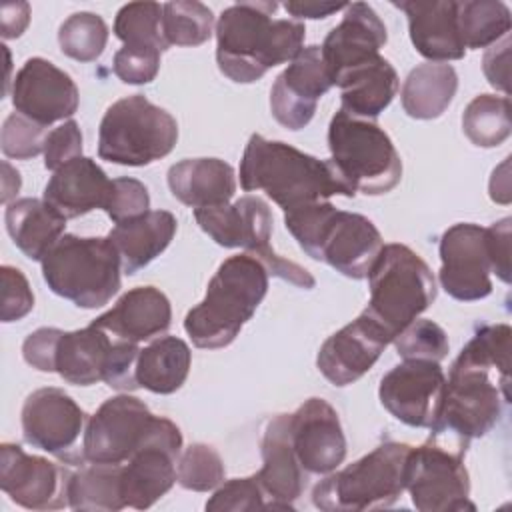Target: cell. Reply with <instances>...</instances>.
<instances>
[{"label":"cell","instance_id":"cell-1","mask_svg":"<svg viewBox=\"0 0 512 512\" xmlns=\"http://www.w3.org/2000/svg\"><path fill=\"white\" fill-rule=\"evenodd\" d=\"M276 8V2H238L222 10L216 22V62L232 82H256L302 50L304 24L274 20Z\"/></svg>","mask_w":512,"mask_h":512},{"label":"cell","instance_id":"cell-2","mask_svg":"<svg viewBox=\"0 0 512 512\" xmlns=\"http://www.w3.org/2000/svg\"><path fill=\"white\" fill-rule=\"evenodd\" d=\"M240 186L246 192H266L284 212L324 202L330 196H350L330 160H318L260 134H252L244 148Z\"/></svg>","mask_w":512,"mask_h":512},{"label":"cell","instance_id":"cell-3","mask_svg":"<svg viewBox=\"0 0 512 512\" xmlns=\"http://www.w3.org/2000/svg\"><path fill=\"white\" fill-rule=\"evenodd\" d=\"M286 230L298 246L318 262H326L346 278H368L384 240L362 214L338 210L328 200L284 212Z\"/></svg>","mask_w":512,"mask_h":512},{"label":"cell","instance_id":"cell-4","mask_svg":"<svg viewBox=\"0 0 512 512\" xmlns=\"http://www.w3.org/2000/svg\"><path fill=\"white\" fill-rule=\"evenodd\" d=\"M268 292V270L252 254L226 258L200 304L188 310L184 330L198 348H224L240 334Z\"/></svg>","mask_w":512,"mask_h":512},{"label":"cell","instance_id":"cell-5","mask_svg":"<svg viewBox=\"0 0 512 512\" xmlns=\"http://www.w3.org/2000/svg\"><path fill=\"white\" fill-rule=\"evenodd\" d=\"M498 376L510 378V372L456 358L430 426V440L464 456L470 440L488 434L510 402V380Z\"/></svg>","mask_w":512,"mask_h":512},{"label":"cell","instance_id":"cell-6","mask_svg":"<svg viewBox=\"0 0 512 512\" xmlns=\"http://www.w3.org/2000/svg\"><path fill=\"white\" fill-rule=\"evenodd\" d=\"M330 162L350 192L380 196L396 188L402 160L390 136L374 122L338 110L328 126Z\"/></svg>","mask_w":512,"mask_h":512},{"label":"cell","instance_id":"cell-7","mask_svg":"<svg viewBox=\"0 0 512 512\" xmlns=\"http://www.w3.org/2000/svg\"><path fill=\"white\" fill-rule=\"evenodd\" d=\"M48 288L80 308H100L120 290V256L110 238L64 234L42 258Z\"/></svg>","mask_w":512,"mask_h":512},{"label":"cell","instance_id":"cell-8","mask_svg":"<svg viewBox=\"0 0 512 512\" xmlns=\"http://www.w3.org/2000/svg\"><path fill=\"white\" fill-rule=\"evenodd\" d=\"M370 300L364 310L392 340L436 300L428 264L406 244H386L370 274Z\"/></svg>","mask_w":512,"mask_h":512},{"label":"cell","instance_id":"cell-9","mask_svg":"<svg viewBox=\"0 0 512 512\" xmlns=\"http://www.w3.org/2000/svg\"><path fill=\"white\" fill-rule=\"evenodd\" d=\"M410 448L404 442H384L346 468L326 474L312 490L314 506L326 512L390 508L404 492Z\"/></svg>","mask_w":512,"mask_h":512},{"label":"cell","instance_id":"cell-10","mask_svg":"<svg viewBox=\"0 0 512 512\" xmlns=\"http://www.w3.org/2000/svg\"><path fill=\"white\" fill-rule=\"evenodd\" d=\"M178 140L170 112L142 94L116 100L104 112L98 130V156L112 164L146 166L168 156Z\"/></svg>","mask_w":512,"mask_h":512},{"label":"cell","instance_id":"cell-11","mask_svg":"<svg viewBox=\"0 0 512 512\" xmlns=\"http://www.w3.org/2000/svg\"><path fill=\"white\" fill-rule=\"evenodd\" d=\"M404 490L420 512L474 510L470 502V476L464 456L428 440L410 448L404 468Z\"/></svg>","mask_w":512,"mask_h":512},{"label":"cell","instance_id":"cell-12","mask_svg":"<svg viewBox=\"0 0 512 512\" xmlns=\"http://www.w3.org/2000/svg\"><path fill=\"white\" fill-rule=\"evenodd\" d=\"M160 416L130 396L108 398L86 422L82 456L94 464H124L158 428Z\"/></svg>","mask_w":512,"mask_h":512},{"label":"cell","instance_id":"cell-13","mask_svg":"<svg viewBox=\"0 0 512 512\" xmlns=\"http://www.w3.org/2000/svg\"><path fill=\"white\" fill-rule=\"evenodd\" d=\"M180 450V428L160 416L150 440L122 464V498L128 508L146 510L174 486Z\"/></svg>","mask_w":512,"mask_h":512},{"label":"cell","instance_id":"cell-14","mask_svg":"<svg viewBox=\"0 0 512 512\" xmlns=\"http://www.w3.org/2000/svg\"><path fill=\"white\" fill-rule=\"evenodd\" d=\"M22 436L38 450L78 462L74 448L86 430V412L62 388H38L22 404Z\"/></svg>","mask_w":512,"mask_h":512},{"label":"cell","instance_id":"cell-15","mask_svg":"<svg viewBox=\"0 0 512 512\" xmlns=\"http://www.w3.org/2000/svg\"><path fill=\"white\" fill-rule=\"evenodd\" d=\"M446 376L440 362L410 358L396 364L380 380V404L402 424L430 428L436 420Z\"/></svg>","mask_w":512,"mask_h":512},{"label":"cell","instance_id":"cell-16","mask_svg":"<svg viewBox=\"0 0 512 512\" xmlns=\"http://www.w3.org/2000/svg\"><path fill=\"white\" fill-rule=\"evenodd\" d=\"M440 284L460 302L482 300L492 292L490 254L486 228L460 222L450 226L440 238Z\"/></svg>","mask_w":512,"mask_h":512},{"label":"cell","instance_id":"cell-17","mask_svg":"<svg viewBox=\"0 0 512 512\" xmlns=\"http://www.w3.org/2000/svg\"><path fill=\"white\" fill-rule=\"evenodd\" d=\"M70 470L42 456L26 454L18 444L0 446V488L22 508L60 510L68 506Z\"/></svg>","mask_w":512,"mask_h":512},{"label":"cell","instance_id":"cell-18","mask_svg":"<svg viewBox=\"0 0 512 512\" xmlns=\"http://www.w3.org/2000/svg\"><path fill=\"white\" fill-rule=\"evenodd\" d=\"M332 88L320 46H302L270 90V112L288 130H302L314 118L318 100Z\"/></svg>","mask_w":512,"mask_h":512},{"label":"cell","instance_id":"cell-19","mask_svg":"<svg viewBox=\"0 0 512 512\" xmlns=\"http://www.w3.org/2000/svg\"><path fill=\"white\" fill-rule=\"evenodd\" d=\"M80 94L74 80L50 60L34 56L12 80L14 110L36 124L50 126L78 110Z\"/></svg>","mask_w":512,"mask_h":512},{"label":"cell","instance_id":"cell-20","mask_svg":"<svg viewBox=\"0 0 512 512\" xmlns=\"http://www.w3.org/2000/svg\"><path fill=\"white\" fill-rule=\"evenodd\" d=\"M296 458L308 474H330L346 458V438L338 412L322 398H308L290 414Z\"/></svg>","mask_w":512,"mask_h":512},{"label":"cell","instance_id":"cell-21","mask_svg":"<svg viewBox=\"0 0 512 512\" xmlns=\"http://www.w3.org/2000/svg\"><path fill=\"white\" fill-rule=\"evenodd\" d=\"M390 342L392 338L362 312L356 320L324 340L316 356V366L334 386H348L376 364Z\"/></svg>","mask_w":512,"mask_h":512},{"label":"cell","instance_id":"cell-22","mask_svg":"<svg viewBox=\"0 0 512 512\" xmlns=\"http://www.w3.org/2000/svg\"><path fill=\"white\" fill-rule=\"evenodd\" d=\"M194 218L218 246L244 248L254 258L272 250V214L258 196H242L234 204L196 208Z\"/></svg>","mask_w":512,"mask_h":512},{"label":"cell","instance_id":"cell-23","mask_svg":"<svg viewBox=\"0 0 512 512\" xmlns=\"http://www.w3.org/2000/svg\"><path fill=\"white\" fill-rule=\"evenodd\" d=\"M388 34L380 16L366 2L346 6L344 18L334 26L320 46L332 86L338 74L380 54Z\"/></svg>","mask_w":512,"mask_h":512},{"label":"cell","instance_id":"cell-24","mask_svg":"<svg viewBox=\"0 0 512 512\" xmlns=\"http://www.w3.org/2000/svg\"><path fill=\"white\" fill-rule=\"evenodd\" d=\"M268 498V510H292L302 494L306 472L300 466L292 438L290 414H276L268 420L262 436V468L256 472Z\"/></svg>","mask_w":512,"mask_h":512},{"label":"cell","instance_id":"cell-25","mask_svg":"<svg viewBox=\"0 0 512 512\" xmlns=\"http://www.w3.org/2000/svg\"><path fill=\"white\" fill-rule=\"evenodd\" d=\"M112 192V180L86 156L72 158L58 170L44 188V202L62 218H78L96 208L106 210Z\"/></svg>","mask_w":512,"mask_h":512},{"label":"cell","instance_id":"cell-26","mask_svg":"<svg viewBox=\"0 0 512 512\" xmlns=\"http://www.w3.org/2000/svg\"><path fill=\"white\" fill-rule=\"evenodd\" d=\"M170 320L172 308L166 294L154 286H138L122 294L92 324L116 340L138 344L164 334L170 328Z\"/></svg>","mask_w":512,"mask_h":512},{"label":"cell","instance_id":"cell-27","mask_svg":"<svg viewBox=\"0 0 512 512\" xmlns=\"http://www.w3.org/2000/svg\"><path fill=\"white\" fill-rule=\"evenodd\" d=\"M408 18V32L416 52L430 62L460 60L466 48L460 40L454 0L392 2Z\"/></svg>","mask_w":512,"mask_h":512},{"label":"cell","instance_id":"cell-28","mask_svg":"<svg viewBox=\"0 0 512 512\" xmlns=\"http://www.w3.org/2000/svg\"><path fill=\"white\" fill-rule=\"evenodd\" d=\"M340 88V110L362 120L378 118L398 92V74L384 56H374L336 76Z\"/></svg>","mask_w":512,"mask_h":512},{"label":"cell","instance_id":"cell-29","mask_svg":"<svg viewBox=\"0 0 512 512\" xmlns=\"http://www.w3.org/2000/svg\"><path fill=\"white\" fill-rule=\"evenodd\" d=\"M168 188L186 206L228 204L236 192L234 168L220 158H186L170 166Z\"/></svg>","mask_w":512,"mask_h":512},{"label":"cell","instance_id":"cell-30","mask_svg":"<svg viewBox=\"0 0 512 512\" xmlns=\"http://www.w3.org/2000/svg\"><path fill=\"white\" fill-rule=\"evenodd\" d=\"M176 216L168 210H148L136 218L118 222L108 238L114 244L122 272L136 274L160 256L176 234Z\"/></svg>","mask_w":512,"mask_h":512},{"label":"cell","instance_id":"cell-31","mask_svg":"<svg viewBox=\"0 0 512 512\" xmlns=\"http://www.w3.org/2000/svg\"><path fill=\"white\" fill-rule=\"evenodd\" d=\"M114 338L90 324L82 330L64 332L54 352V372L76 386H92L104 380Z\"/></svg>","mask_w":512,"mask_h":512},{"label":"cell","instance_id":"cell-32","mask_svg":"<svg viewBox=\"0 0 512 512\" xmlns=\"http://www.w3.org/2000/svg\"><path fill=\"white\" fill-rule=\"evenodd\" d=\"M4 222L16 248L38 262L64 236L66 228V218L38 198H18L6 204Z\"/></svg>","mask_w":512,"mask_h":512},{"label":"cell","instance_id":"cell-33","mask_svg":"<svg viewBox=\"0 0 512 512\" xmlns=\"http://www.w3.org/2000/svg\"><path fill=\"white\" fill-rule=\"evenodd\" d=\"M458 90V76L450 64L426 62L410 70L400 98L410 118L432 120L444 114Z\"/></svg>","mask_w":512,"mask_h":512},{"label":"cell","instance_id":"cell-34","mask_svg":"<svg viewBox=\"0 0 512 512\" xmlns=\"http://www.w3.org/2000/svg\"><path fill=\"white\" fill-rule=\"evenodd\" d=\"M192 362L190 346L176 336H162L140 348L136 380L140 388L154 394H172L188 378Z\"/></svg>","mask_w":512,"mask_h":512},{"label":"cell","instance_id":"cell-35","mask_svg":"<svg viewBox=\"0 0 512 512\" xmlns=\"http://www.w3.org/2000/svg\"><path fill=\"white\" fill-rule=\"evenodd\" d=\"M122 464H80L68 478V508L88 512H118L122 498Z\"/></svg>","mask_w":512,"mask_h":512},{"label":"cell","instance_id":"cell-36","mask_svg":"<svg viewBox=\"0 0 512 512\" xmlns=\"http://www.w3.org/2000/svg\"><path fill=\"white\" fill-rule=\"evenodd\" d=\"M456 20L466 50L492 46L510 32V8L498 0L456 2Z\"/></svg>","mask_w":512,"mask_h":512},{"label":"cell","instance_id":"cell-37","mask_svg":"<svg viewBox=\"0 0 512 512\" xmlns=\"http://www.w3.org/2000/svg\"><path fill=\"white\" fill-rule=\"evenodd\" d=\"M466 138L480 148L500 146L512 132L510 98L496 94H478L462 114Z\"/></svg>","mask_w":512,"mask_h":512},{"label":"cell","instance_id":"cell-38","mask_svg":"<svg viewBox=\"0 0 512 512\" xmlns=\"http://www.w3.org/2000/svg\"><path fill=\"white\" fill-rule=\"evenodd\" d=\"M212 10L196 0L162 4V34L168 46H200L212 36Z\"/></svg>","mask_w":512,"mask_h":512},{"label":"cell","instance_id":"cell-39","mask_svg":"<svg viewBox=\"0 0 512 512\" xmlns=\"http://www.w3.org/2000/svg\"><path fill=\"white\" fill-rule=\"evenodd\" d=\"M114 34L124 46H144L160 52L170 48L162 34V4L158 2L124 4L114 18Z\"/></svg>","mask_w":512,"mask_h":512},{"label":"cell","instance_id":"cell-40","mask_svg":"<svg viewBox=\"0 0 512 512\" xmlns=\"http://www.w3.org/2000/svg\"><path fill=\"white\" fill-rule=\"evenodd\" d=\"M108 42V26L94 12L68 16L58 30L60 50L78 62H94L102 56Z\"/></svg>","mask_w":512,"mask_h":512},{"label":"cell","instance_id":"cell-41","mask_svg":"<svg viewBox=\"0 0 512 512\" xmlns=\"http://www.w3.org/2000/svg\"><path fill=\"white\" fill-rule=\"evenodd\" d=\"M226 470L220 454L202 442L190 444L178 458L176 478L186 490L208 492L216 490L224 482Z\"/></svg>","mask_w":512,"mask_h":512},{"label":"cell","instance_id":"cell-42","mask_svg":"<svg viewBox=\"0 0 512 512\" xmlns=\"http://www.w3.org/2000/svg\"><path fill=\"white\" fill-rule=\"evenodd\" d=\"M396 352L404 358H418V360H434L440 362L448 356V338L446 332L432 320L416 318L410 322L394 340Z\"/></svg>","mask_w":512,"mask_h":512},{"label":"cell","instance_id":"cell-43","mask_svg":"<svg viewBox=\"0 0 512 512\" xmlns=\"http://www.w3.org/2000/svg\"><path fill=\"white\" fill-rule=\"evenodd\" d=\"M46 136H48L46 126L36 124L34 120L18 112H12L2 124L0 146L6 158L28 160L44 152Z\"/></svg>","mask_w":512,"mask_h":512},{"label":"cell","instance_id":"cell-44","mask_svg":"<svg viewBox=\"0 0 512 512\" xmlns=\"http://www.w3.org/2000/svg\"><path fill=\"white\" fill-rule=\"evenodd\" d=\"M210 512H248V510H268L266 492L262 490L258 476L232 478L222 482L210 500L206 502Z\"/></svg>","mask_w":512,"mask_h":512},{"label":"cell","instance_id":"cell-45","mask_svg":"<svg viewBox=\"0 0 512 512\" xmlns=\"http://www.w3.org/2000/svg\"><path fill=\"white\" fill-rule=\"evenodd\" d=\"M160 50L144 46H122L114 54V74L124 84H148L160 70Z\"/></svg>","mask_w":512,"mask_h":512},{"label":"cell","instance_id":"cell-46","mask_svg":"<svg viewBox=\"0 0 512 512\" xmlns=\"http://www.w3.org/2000/svg\"><path fill=\"white\" fill-rule=\"evenodd\" d=\"M150 208V194L148 188L136 180V178H114L112 180V192L106 206V214L112 218V222H124L130 218H136Z\"/></svg>","mask_w":512,"mask_h":512},{"label":"cell","instance_id":"cell-47","mask_svg":"<svg viewBox=\"0 0 512 512\" xmlns=\"http://www.w3.org/2000/svg\"><path fill=\"white\" fill-rule=\"evenodd\" d=\"M2 280V322L22 320L34 308V294L28 284V278L14 266L0 268Z\"/></svg>","mask_w":512,"mask_h":512},{"label":"cell","instance_id":"cell-48","mask_svg":"<svg viewBox=\"0 0 512 512\" xmlns=\"http://www.w3.org/2000/svg\"><path fill=\"white\" fill-rule=\"evenodd\" d=\"M140 348L136 342H126V340H116L110 350L108 366L104 372V382L122 392H130L140 388L136 380V360H138Z\"/></svg>","mask_w":512,"mask_h":512},{"label":"cell","instance_id":"cell-49","mask_svg":"<svg viewBox=\"0 0 512 512\" xmlns=\"http://www.w3.org/2000/svg\"><path fill=\"white\" fill-rule=\"evenodd\" d=\"M82 156V132L74 120L50 130L44 142V168L58 170L72 158Z\"/></svg>","mask_w":512,"mask_h":512},{"label":"cell","instance_id":"cell-50","mask_svg":"<svg viewBox=\"0 0 512 512\" xmlns=\"http://www.w3.org/2000/svg\"><path fill=\"white\" fill-rule=\"evenodd\" d=\"M60 334H62L60 328L34 330L22 344L24 360L40 372H54V352H56Z\"/></svg>","mask_w":512,"mask_h":512},{"label":"cell","instance_id":"cell-51","mask_svg":"<svg viewBox=\"0 0 512 512\" xmlns=\"http://www.w3.org/2000/svg\"><path fill=\"white\" fill-rule=\"evenodd\" d=\"M510 224V218H502L486 228V246L492 272L506 284L510 282Z\"/></svg>","mask_w":512,"mask_h":512},{"label":"cell","instance_id":"cell-52","mask_svg":"<svg viewBox=\"0 0 512 512\" xmlns=\"http://www.w3.org/2000/svg\"><path fill=\"white\" fill-rule=\"evenodd\" d=\"M508 48H510V38L504 36L502 42L498 44H492L488 48V52L484 54V60H482V68H484V74L488 78V82L502 90L504 94H508L510 86H508Z\"/></svg>","mask_w":512,"mask_h":512},{"label":"cell","instance_id":"cell-53","mask_svg":"<svg viewBox=\"0 0 512 512\" xmlns=\"http://www.w3.org/2000/svg\"><path fill=\"white\" fill-rule=\"evenodd\" d=\"M30 22V6L26 2H8L0 10L2 38H18Z\"/></svg>","mask_w":512,"mask_h":512},{"label":"cell","instance_id":"cell-54","mask_svg":"<svg viewBox=\"0 0 512 512\" xmlns=\"http://www.w3.org/2000/svg\"><path fill=\"white\" fill-rule=\"evenodd\" d=\"M346 2H286L284 8L294 18H326L338 10H346Z\"/></svg>","mask_w":512,"mask_h":512},{"label":"cell","instance_id":"cell-55","mask_svg":"<svg viewBox=\"0 0 512 512\" xmlns=\"http://www.w3.org/2000/svg\"><path fill=\"white\" fill-rule=\"evenodd\" d=\"M2 170H4V178H2V184H4V192H2V202L4 204H10V198H14L20 190V174L18 170H14L8 162H2Z\"/></svg>","mask_w":512,"mask_h":512}]
</instances>
